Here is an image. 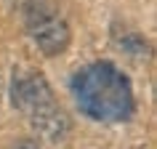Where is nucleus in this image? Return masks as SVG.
Segmentation results:
<instances>
[{
  "label": "nucleus",
  "mask_w": 157,
  "mask_h": 149,
  "mask_svg": "<svg viewBox=\"0 0 157 149\" xmlns=\"http://www.w3.org/2000/svg\"><path fill=\"white\" fill-rule=\"evenodd\" d=\"M115 45L125 53H131V56H147V51H149L147 40L139 37L136 32H115Z\"/></svg>",
  "instance_id": "nucleus-4"
},
{
  "label": "nucleus",
  "mask_w": 157,
  "mask_h": 149,
  "mask_svg": "<svg viewBox=\"0 0 157 149\" xmlns=\"http://www.w3.org/2000/svg\"><path fill=\"white\" fill-rule=\"evenodd\" d=\"M11 104L27 117L35 133L45 141H61L72 131L64 107L56 101L45 74L37 69H19L11 80Z\"/></svg>",
  "instance_id": "nucleus-2"
},
{
  "label": "nucleus",
  "mask_w": 157,
  "mask_h": 149,
  "mask_svg": "<svg viewBox=\"0 0 157 149\" xmlns=\"http://www.w3.org/2000/svg\"><path fill=\"white\" fill-rule=\"evenodd\" d=\"M72 96L88 120L104 125L128 123L136 112L133 85L128 74L112 61H91L72 74Z\"/></svg>",
  "instance_id": "nucleus-1"
},
{
  "label": "nucleus",
  "mask_w": 157,
  "mask_h": 149,
  "mask_svg": "<svg viewBox=\"0 0 157 149\" xmlns=\"http://www.w3.org/2000/svg\"><path fill=\"white\" fill-rule=\"evenodd\" d=\"M0 96H3V91H0Z\"/></svg>",
  "instance_id": "nucleus-6"
},
{
  "label": "nucleus",
  "mask_w": 157,
  "mask_h": 149,
  "mask_svg": "<svg viewBox=\"0 0 157 149\" xmlns=\"http://www.w3.org/2000/svg\"><path fill=\"white\" fill-rule=\"evenodd\" d=\"M21 13H24L27 35L43 56H61L69 48L72 29L56 0H24Z\"/></svg>",
  "instance_id": "nucleus-3"
},
{
  "label": "nucleus",
  "mask_w": 157,
  "mask_h": 149,
  "mask_svg": "<svg viewBox=\"0 0 157 149\" xmlns=\"http://www.w3.org/2000/svg\"><path fill=\"white\" fill-rule=\"evenodd\" d=\"M11 149H40V144H37L35 139H21V141H16Z\"/></svg>",
  "instance_id": "nucleus-5"
}]
</instances>
